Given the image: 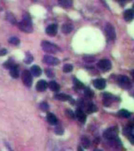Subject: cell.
Returning <instances> with one entry per match:
<instances>
[{
  "label": "cell",
  "mask_w": 134,
  "mask_h": 151,
  "mask_svg": "<svg viewBox=\"0 0 134 151\" xmlns=\"http://www.w3.org/2000/svg\"><path fill=\"white\" fill-rule=\"evenodd\" d=\"M18 27L24 32H27V33L32 32V19H31V17L29 16V14H25L24 15L23 20L20 21V23L18 24Z\"/></svg>",
  "instance_id": "obj_1"
},
{
  "label": "cell",
  "mask_w": 134,
  "mask_h": 151,
  "mask_svg": "<svg viewBox=\"0 0 134 151\" xmlns=\"http://www.w3.org/2000/svg\"><path fill=\"white\" fill-rule=\"evenodd\" d=\"M42 47L44 51L47 53H50V54H55L59 50V47L57 45L49 43L48 41H43L42 43Z\"/></svg>",
  "instance_id": "obj_2"
},
{
  "label": "cell",
  "mask_w": 134,
  "mask_h": 151,
  "mask_svg": "<svg viewBox=\"0 0 134 151\" xmlns=\"http://www.w3.org/2000/svg\"><path fill=\"white\" fill-rule=\"evenodd\" d=\"M118 134V129L117 127H112V128L107 129L104 131V136L108 139H113L117 137Z\"/></svg>",
  "instance_id": "obj_3"
},
{
  "label": "cell",
  "mask_w": 134,
  "mask_h": 151,
  "mask_svg": "<svg viewBox=\"0 0 134 151\" xmlns=\"http://www.w3.org/2000/svg\"><path fill=\"white\" fill-rule=\"evenodd\" d=\"M118 84L125 89H129L132 87L131 82L126 76H120L118 79Z\"/></svg>",
  "instance_id": "obj_4"
},
{
  "label": "cell",
  "mask_w": 134,
  "mask_h": 151,
  "mask_svg": "<svg viewBox=\"0 0 134 151\" xmlns=\"http://www.w3.org/2000/svg\"><path fill=\"white\" fill-rule=\"evenodd\" d=\"M97 66L104 72H107L111 69V62L108 59H102L97 63Z\"/></svg>",
  "instance_id": "obj_5"
},
{
  "label": "cell",
  "mask_w": 134,
  "mask_h": 151,
  "mask_svg": "<svg viewBox=\"0 0 134 151\" xmlns=\"http://www.w3.org/2000/svg\"><path fill=\"white\" fill-rule=\"evenodd\" d=\"M105 33L107 37L110 40H114L116 38V33H115V30L114 28L110 24H108L105 27Z\"/></svg>",
  "instance_id": "obj_6"
},
{
  "label": "cell",
  "mask_w": 134,
  "mask_h": 151,
  "mask_svg": "<svg viewBox=\"0 0 134 151\" xmlns=\"http://www.w3.org/2000/svg\"><path fill=\"white\" fill-rule=\"evenodd\" d=\"M22 80H23L24 84L27 86V87H30L32 85V73H30L28 70L24 71L23 74H22Z\"/></svg>",
  "instance_id": "obj_7"
},
{
  "label": "cell",
  "mask_w": 134,
  "mask_h": 151,
  "mask_svg": "<svg viewBox=\"0 0 134 151\" xmlns=\"http://www.w3.org/2000/svg\"><path fill=\"white\" fill-rule=\"evenodd\" d=\"M43 61L46 63L47 65H57L60 63L59 59H57V58H54L53 56L49 55H45L43 58Z\"/></svg>",
  "instance_id": "obj_8"
},
{
  "label": "cell",
  "mask_w": 134,
  "mask_h": 151,
  "mask_svg": "<svg viewBox=\"0 0 134 151\" xmlns=\"http://www.w3.org/2000/svg\"><path fill=\"white\" fill-rule=\"evenodd\" d=\"M46 34L50 36H54L57 32V25L56 24H49L46 29Z\"/></svg>",
  "instance_id": "obj_9"
},
{
  "label": "cell",
  "mask_w": 134,
  "mask_h": 151,
  "mask_svg": "<svg viewBox=\"0 0 134 151\" xmlns=\"http://www.w3.org/2000/svg\"><path fill=\"white\" fill-rule=\"evenodd\" d=\"M93 86L98 90H103L106 87V81L104 79H97L93 81Z\"/></svg>",
  "instance_id": "obj_10"
},
{
  "label": "cell",
  "mask_w": 134,
  "mask_h": 151,
  "mask_svg": "<svg viewBox=\"0 0 134 151\" xmlns=\"http://www.w3.org/2000/svg\"><path fill=\"white\" fill-rule=\"evenodd\" d=\"M48 87L47 83L43 80H41L39 81H38L37 84H36V90L39 92H43L46 90V88Z\"/></svg>",
  "instance_id": "obj_11"
},
{
  "label": "cell",
  "mask_w": 134,
  "mask_h": 151,
  "mask_svg": "<svg viewBox=\"0 0 134 151\" xmlns=\"http://www.w3.org/2000/svg\"><path fill=\"white\" fill-rule=\"evenodd\" d=\"M75 116H76V118L79 120L80 122L84 123L86 121V115L85 114V113H84L82 110H80V109L77 110L76 112H75Z\"/></svg>",
  "instance_id": "obj_12"
},
{
  "label": "cell",
  "mask_w": 134,
  "mask_h": 151,
  "mask_svg": "<svg viewBox=\"0 0 134 151\" xmlns=\"http://www.w3.org/2000/svg\"><path fill=\"white\" fill-rule=\"evenodd\" d=\"M124 18L126 21H131L134 18V10H127L124 13Z\"/></svg>",
  "instance_id": "obj_13"
},
{
  "label": "cell",
  "mask_w": 134,
  "mask_h": 151,
  "mask_svg": "<svg viewBox=\"0 0 134 151\" xmlns=\"http://www.w3.org/2000/svg\"><path fill=\"white\" fill-rule=\"evenodd\" d=\"M9 70H10L9 71L10 76L13 78H18V76H19V70H18V66H17V65H14Z\"/></svg>",
  "instance_id": "obj_14"
},
{
  "label": "cell",
  "mask_w": 134,
  "mask_h": 151,
  "mask_svg": "<svg viewBox=\"0 0 134 151\" xmlns=\"http://www.w3.org/2000/svg\"><path fill=\"white\" fill-rule=\"evenodd\" d=\"M31 73L35 76H39L42 74V69L38 65H33L31 68Z\"/></svg>",
  "instance_id": "obj_15"
},
{
  "label": "cell",
  "mask_w": 134,
  "mask_h": 151,
  "mask_svg": "<svg viewBox=\"0 0 134 151\" xmlns=\"http://www.w3.org/2000/svg\"><path fill=\"white\" fill-rule=\"evenodd\" d=\"M47 120L50 124H56L57 123V119L54 114H53L52 113H47V116H46Z\"/></svg>",
  "instance_id": "obj_16"
},
{
  "label": "cell",
  "mask_w": 134,
  "mask_h": 151,
  "mask_svg": "<svg viewBox=\"0 0 134 151\" xmlns=\"http://www.w3.org/2000/svg\"><path fill=\"white\" fill-rule=\"evenodd\" d=\"M55 99H58L60 101H68V100H71V98L68 95L65 94H57L55 95Z\"/></svg>",
  "instance_id": "obj_17"
},
{
  "label": "cell",
  "mask_w": 134,
  "mask_h": 151,
  "mask_svg": "<svg viewBox=\"0 0 134 151\" xmlns=\"http://www.w3.org/2000/svg\"><path fill=\"white\" fill-rule=\"evenodd\" d=\"M73 30V25L71 24H64L62 26V32L64 34H68Z\"/></svg>",
  "instance_id": "obj_18"
},
{
  "label": "cell",
  "mask_w": 134,
  "mask_h": 151,
  "mask_svg": "<svg viewBox=\"0 0 134 151\" xmlns=\"http://www.w3.org/2000/svg\"><path fill=\"white\" fill-rule=\"evenodd\" d=\"M48 86L49 87V89L53 90V91H58V90H60V86H59V84H57V82L50 81L49 83Z\"/></svg>",
  "instance_id": "obj_19"
},
{
  "label": "cell",
  "mask_w": 134,
  "mask_h": 151,
  "mask_svg": "<svg viewBox=\"0 0 134 151\" xmlns=\"http://www.w3.org/2000/svg\"><path fill=\"white\" fill-rule=\"evenodd\" d=\"M104 105L109 106L111 105V101H112V95H111V94L105 93L104 95Z\"/></svg>",
  "instance_id": "obj_20"
},
{
  "label": "cell",
  "mask_w": 134,
  "mask_h": 151,
  "mask_svg": "<svg viewBox=\"0 0 134 151\" xmlns=\"http://www.w3.org/2000/svg\"><path fill=\"white\" fill-rule=\"evenodd\" d=\"M59 4L60 6H63L64 8H68L71 7L72 5V1L71 0H58Z\"/></svg>",
  "instance_id": "obj_21"
},
{
  "label": "cell",
  "mask_w": 134,
  "mask_h": 151,
  "mask_svg": "<svg viewBox=\"0 0 134 151\" xmlns=\"http://www.w3.org/2000/svg\"><path fill=\"white\" fill-rule=\"evenodd\" d=\"M81 143L82 145L85 149H88L90 146V141L89 139L88 138L86 137H83L82 139H81Z\"/></svg>",
  "instance_id": "obj_22"
},
{
  "label": "cell",
  "mask_w": 134,
  "mask_h": 151,
  "mask_svg": "<svg viewBox=\"0 0 134 151\" xmlns=\"http://www.w3.org/2000/svg\"><path fill=\"white\" fill-rule=\"evenodd\" d=\"M118 116H122V117H124V118H128L130 116V113L127 111L126 110H121L118 111Z\"/></svg>",
  "instance_id": "obj_23"
},
{
  "label": "cell",
  "mask_w": 134,
  "mask_h": 151,
  "mask_svg": "<svg viewBox=\"0 0 134 151\" xmlns=\"http://www.w3.org/2000/svg\"><path fill=\"white\" fill-rule=\"evenodd\" d=\"M9 43L10 44H13V45H15V46H17L20 44V39L17 37H11L9 39Z\"/></svg>",
  "instance_id": "obj_24"
},
{
  "label": "cell",
  "mask_w": 134,
  "mask_h": 151,
  "mask_svg": "<svg viewBox=\"0 0 134 151\" xmlns=\"http://www.w3.org/2000/svg\"><path fill=\"white\" fill-rule=\"evenodd\" d=\"M96 111H97V108L95 105L92 104V103L88 105V106H87V112H88V113H94Z\"/></svg>",
  "instance_id": "obj_25"
},
{
  "label": "cell",
  "mask_w": 134,
  "mask_h": 151,
  "mask_svg": "<svg viewBox=\"0 0 134 151\" xmlns=\"http://www.w3.org/2000/svg\"><path fill=\"white\" fill-rule=\"evenodd\" d=\"M74 87H76L77 89H83V87H84V85L81 81H79V80H77L76 78L74 79Z\"/></svg>",
  "instance_id": "obj_26"
},
{
  "label": "cell",
  "mask_w": 134,
  "mask_h": 151,
  "mask_svg": "<svg viewBox=\"0 0 134 151\" xmlns=\"http://www.w3.org/2000/svg\"><path fill=\"white\" fill-rule=\"evenodd\" d=\"M132 131H133V127H132L131 125H127L126 128H124V134L126 135H128L129 136L130 135V134H131Z\"/></svg>",
  "instance_id": "obj_27"
},
{
  "label": "cell",
  "mask_w": 134,
  "mask_h": 151,
  "mask_svg": "<svg viewBox=\"0 0 134 151\" xmlns=\"http://www.w3.org/2000/svg\"><path fill=\"white\" fill-rule=\"evenodd\" d=\"M72 70H73V66L70 64H66L63 67V71L64 73H70Z\"/></svg>",
  "instance_id": "obj_28"
},
{
  "label": "cell",
  "mask_w": 134,
  "mask_h": 151,
  "mask_svg": "<svg viewBox=\"0 0 134 151\" xmlns=\"http://www.w3.org/2000/svg\"><path fill=\"white\" fill-rule=\"evenodd\" d=\"M24 61V62H25L26 64H30V63L33 61V57L32 56V54H30L28 53V54H26V57Z\"/></svg>",
  "instance_id": "obj_29"
},
{
  "label": "cell",
  "mask_w": 134,
  "mask_h": 151,
  "mask_svg": "<svg viewBox=\"0 0 134 151\" xmlns=\"http://www.w3.org/2000/svg\"><path fill=\"white\" fill-rule=\"evenodd\" d=\"M65 113L67 116L69 117L70 119H74V117H75V113H73V111H71V110H67Z\"/></svg>",
  "instance_id": "obj_30"
},
{
  "label": "cell",
  "mask_w": 134,
  "mask_h": 151,
  "mask_svg": "<svg viewBox=\"0 0 134 151\" xmlns=\"http://www.w3.org/2000/svg\"><path fill=\"white\" fill-rule=\"evenodd\" d=\"M39 107H40V109H41V110H42L43 111H46V110H48L49 105H48V103H47V102H42L41 104H40Z\"/></svg>",
  "instance_id": "obj_31"
},
{
  "label": "cell",
  "mask_w": 134,
  "mask_h": 151,
  "mask_svg": "<svg viewBox=\"0 0 134 151\" xmlns=\"http://www.w3.org/2000/svg\"><path fill=\"white\" fill-rule=\"evenodd\" d=\"M55 132H56L57 135H63L64 134L63 128H62L61 126H60V125H59V126H57L56 128H55Z\"/></svg>",
  "instance_id": "obj_32"
},
{
  "label": "cell",
  "mask_w": 134,
  "mask_h": 151,
  "mask_svg": "<svg viewBox=\"0 0 134 151\" xmlns=\"http://www.w3.org/2000/svg\"><path fill=\"white\" fill-rule=\"evenodd\" d=\"M14 65V62L13 61H11L10 60H9L8 61H6V62H5V64H4V66L6 67V68H7V69H10Z\"/></svg>",
  "instance_id": "obj_33"
},
{
  "label": "cell",
  "mask_w": 134,
  "mask_h": 151,
  "mask_svg": "<svg viewBox=\"0 0 134 151\" xmlns=\"http://www.w3.org/2000/svg\"><path fill=\"white\" fill-rule=\"evenodd\" d=\"M85 94H86V95L87 97H89V98L93 97V92L90 89H89V88H86V90H85Z\"/></svg>",
  "instance_id": "obj_34"
},
{
  "label": "cell",
  "mask_w": 134,
  "mask_h": 151,
  "mask_svg": "<svg viewBox=\"0 0 134 151\" xmlns=\"http://www.w3.org/2000/svg\"><path fill=\"white\" fill-rule=\"evenodd\" d=\"M7 18H8V20H9L11 23H13V24L16 23V20H15L14 17V16H13L12 14H9L8 16H7Z\"/></svg>",
  "instance_id": "obj_35"
},
{
  "label": "cell",
  "mask_w": 134,
  "mask_h": 151,
  "mask_svg": "<svg viewBox=\"0 0 134 151\" xmlns=\"http://www.w3.org/2000/svg\"><path fill=\"white\" fill-rule=\"evenodd\" d=\"M46 73L49 77H53V76H54V73H53V72L50 69H46Z\"/></svg>",
  "instance_id": "obj_36"
},
{
  "label": "cell",
  "mask_w": 134,
  "mask_h": 151,
  "mask_svg": "<svg viewBox=\"0 0 134 151\" xmlns=\"http://www.w3.org/2000/svg\"><path fill=\"white\" fill-rule=\"evenodd\" d=\"M86 58H88V59L87 58H84L85 60H86V61H88V62H92V61H93L95 60V58H93V57H92V56H86Z\"/></svg>",
  "instance_id": "obj_37"
},
{
  "label": "cell",
  "mask_w": 134,
  "mask_h": 151,
  "mask_svg": "<svg viewBox=\"0 0 134 151\" xmlns=\"http://www.w3.org/2000/svg\"><path fill=\"white\" fill-rule=\"evenodd\" d=\"M129 142H131L133 145H134V135H130L129 136Z\"/></svg>",
  "instance_id": "obj_38"
},
{
  "label": "cell",
  "mask_w": 134,
  "mask_h": 151,
  "mask_svg": "<svg viewBox=\"0 0 134 151\" xmlns=\"http://www.w3.org/2000/svg\"><path fill=\"white\" fill-rule=\"evenodd\" d=\"M7 54V51H6V50L3 49L2 50H0V55H5Z\"/></svg>",
  "instance_id": "obj_39"
},
{
  "label": "cell",
  "mask_w": 134,
  "mask_h": 151,
  "mask_svg": "<svg viewBox=\"0 0 134 151\" xmlns=\"http://www.w3.org/2000/svg\"><path fill=\"white\" fill-rule=\"evenodd\" d=\"M77 151H84V150H83V147H82V146H79V147H78Z\"/></svg>",
  "instance_id": "obj_40"
},
{
  "label": "cell",
  "mask_w": 134,
  "mask_h": 151,
  "mask_svg": "<svg viewBox=\"0 0 134 151\" xmlns=\"http://www.w3.org/2000/svg\"><path fill=\"white\" fill-rule=\"evenodd\" d=\"M131 75L133 76V77L134 78V69L133 70V71H132V73H131Z\"/></svg>",
  "instance_id": "obj_41"
},
{
  "label": "cell",
  "mask_w": 134,
  "mask_h": 151,
  "mask_svg": "<svg viewBox=\"0 0 134 151\" xmlns=\"http://www.w3.org/2000/svg\"><path fill=\"white\" fill-rule=\"evenodd\" d=\"M93 151H102L101 150H99V149H96V150H94Z\"/></svg>",
  "instance_id": "obj_42"
},
{
  "label": "cell",
  "mask_w": 134,
  "mask_h": 151,
  "mask_svg": "<svg viewBox=\"0 0 134 151\" xmlns=\"http://www.w3.org/2000/svg\"><path fill=\"white\" fill-rule=\"evenodd\" d=\"M118 1H119V2H121V3H122V2H125L126 0H118Z\"/></svg>",
  "instance_id": "obj_43"
},
{
  "label": "cell",
  "mask_w": 134,
  "mask_h": 151,
  "mask_svg": "<svg viewBox=\"0 0 134 151\" xmlns=\"http://www.w3.org/2000/svg\"><path fill=\"white\" fill-rule=\"evenodd\" d=\"M33 1H37V0H33Z\"/></svg>",
  "instance_id": "obj_44"
}]
</instances>
